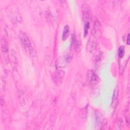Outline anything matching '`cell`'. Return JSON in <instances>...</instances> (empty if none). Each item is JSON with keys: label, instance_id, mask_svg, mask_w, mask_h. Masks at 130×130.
<instances>
[{"label": "cell", "instance_id": "obj_1", "mask_svg": "<svg viewBox=\"0 0 130 130\" xmlns=\"http://www.w3.org/2000/svg\"><path fill=\"white\" fill-rule=\"evenodd\" d=\"M7 13L8 15L11 18L12 21L17 22H21V18L19 14L18 9L13 6H11L7 8Z\"/></svg>", "mask_w": 130, "mask_h": 130}, {"label": "cell", "instance_id": "obj_2", "mask_svg": "<svg viewBox=\"0 0 130 130\" xmlns=\"http://www.w3.org/2000/svg\"><path fill=\"white\" fill-rule=\"evenodd\" d=\"M82 11L83 20L84 23L87 22H90L92 19V14L89 6L86 4H84L82 6Z\"/></svg>", "mask_w": 130, "mask_h": 130}, {"label": "cell", "instance_id": "obj_3", "mask_svg": "<svg viewBox=\"0 0 130 130\" xmlns=\"http://www.w3.org/2000/svg\"><path fill=\"white\" fill-rule=\"evenodd\" d=\"M19 39L21 44L25 49H27L29 51L32 50V46L28 37L24 32H20Z\"/></svg>", "mask_w": 130, "mask_h": 130}, {"label": "cell", "instance_id": "obj_4", "mask_svg": "<svg viewBox=\"0 0 130 130\" xmlns=\"http://www.w3.org/2000/svg\"><path fill=\"white\" fill-rule=\"evenodd\" d=\"M1 49L4 59L6 62H8L9 60V47L6 39L4 38L1 39Z\"/></svg>", "mask_w": 130, "mask_h": 130}, {"label": "cell", "instance_id": "obj_5", "mask_svg": "<svg viewBox=\"0 0 130 130\" xmlns=\"http://www.w3.org/2000/svg\"><path fill=\"white\" fill-rule=\"evenodd\" d=\"M91 35L95 38H100L102 35V25L101 23L97 20L94 22L91 31Z\"/></svg>", "mask_w": 130, "mask_h": 130}, {"label": "cell", "instance_id": "obj_6", "mask_svg": "<svg viewBox=\"0 0 130 130\" xmlns=\"http://www.w3.org/2000/svg\"><path fill=\"white\" fill-rule=\"evenodd\" d=\"M88 81L89 82V84L91 85H96L99 80V77L98 75L93 71H90L88 73L87 76Z\"/></svg>", "mask_w": 130, "mask_h": 130}, {"label": "cell", "instance_id": "obj_7", "mask_svg": "<svg viewBox=\"0 0 130 130\" xmlns=\"http://www.w3.org/2000/svg\"><path fill=\"white\" fill-rule=\"evenodd\" d=\"M64 75V72L62 70H57L56 72L55 73L54 76V81L56 83V84H58L61 81Z\"/></svg>", "mask_w": 130, "mask_h": 130}, {"label": "cell", "instance_id": "obj_8", "mask_svg": "<svg viewBox=\"0 0 130 130\" xmlns=\"http://www.w3.org/2000/svg\"><path fill=\"white\" fill-rule=\"evenodd\" d=\"M72 43L75 51L79 52L80 50V45L76 37L74 35H72Z\"/></svg>", "mask_w": 130, "mask_h": 130}, {"label": "cell", "instance_id": "obj_9", "mask_svg": "<svg viewBox=\"0 0 130 130\" xmlns=\"http://www.w3.org/2000/svg\"><path fill=\"white\" fill-rule=\"evenodd\" d=\"M96 42L93 40L92 39H89V41L87 43V50L90 52H92L95 50L96 48Z\"/></svg>", "mask_w": 130, "mask_h": 130}, {"label": "cell", "instance_id": "obj_10", "mask_svg": "<svg viewBox=\"0 0 130 130\" xmlns=\"http://www.w3.org/2000/svg\"><path fill=\"white\" fill-rule=\"evenodd\" d=\"M118 97V90L115 89L114 92V94L112 98V107L114 109L116 107V105L117 104Z\"/></svg>", "mask_w": 130, "mask_h": 130}, {"label": "cell", "instance_id": "obj_11", "mask_svg": "<svg viewBox=\"0 0 130 130\" xmlns=\"http://www.w3.org/2000/svg\"><path fill=\"white\" fill-rule=\"evenodd\" d=\"M69 34H70V27L68 25H66L64 26L63 30V33L62 36V39L63 41H65L68 39Z\"/></svg>", "mask_w": 130, "mask_h": 130}, {"label": "cell", "instance_id": "obj_12", "mask_svg": "<svg viewBox=\"0 0 130 130\" xmlns=\"http://www.w3.org/2000/svg\"><path fill=\"white\" fill-rule=\"evenodd\" d=\"M124 52H125V49L124 47L123 46H120L118 49V56L119 58H122L124 55Z\"/></svg>", "mask_w": 130, "mask_h": 130}, {"label": "cell", "instance_id": "obj_13", "mask_svg": "<svg viewBox=\"0 0 130 130\" xmlns=\"http://www.w3.org/2000/svg\"><path fill=\"white\" fill-rule=\"evenodd\" d=\"M89 27H90V22H85L84 26V36L87 35Z\"/></svg>", "mask_w": 130, "mask_h": 130}, {"label": "cell", "instance_id": "obj_14", "mask_svg": "<svg viewBox=\"0 0 130 130\" xmlns=\"http://www.w3.org/2000/svg\"><path fill=\"white\" fill-rule=\"evenodd\" d=\"M129 109H126L125 110V120L126 122L127 123V124L128 126H129Z\"/></svg>", "mask_w": 130, "mask_h": 130}, {"label": "cell", "instance_id": "obj_15", "mask_svg": "<svg viewBox=\"0 0 130 130\" xmlns=\"http://www.w3.org/2000/svg\"><path fill=\"white\" fill-rule=\"evenodd\" d=\"M72 59V55L70 54H67L64 56V60L67 62H69Z\"/></svg>", "mask_w": 130, "mask_h": 130}, {"label": "cell", "instance_id": "obj_16", "mask_svg": "<svg viewBox=\"0 0 130 130\" xmlns=\"http://www.w3.org/2000/svg\"><path fill=\"white\" fill-rule=\"evenodd\" d=\"M102 53H100L97 55V56H96V60H95L96 62H98L100 61V60H101V59H102Z\"/></svg>", "mask_w": 130, "mask_h": 130}, {"label": "cell", "instance_id": "obj_17", "mask_svg": "<svg viewBox=\"0 0 130 130\" xmlns=\"http://www.w3.org/2000/svg\"><path fill=\"white\" fill-rule=\"evenodd\" d=\"M126 43L127 45H129V34H128L126 39Z\"/></svg>", "mask_w": 130, "mask_h": 130}]
</instances>
